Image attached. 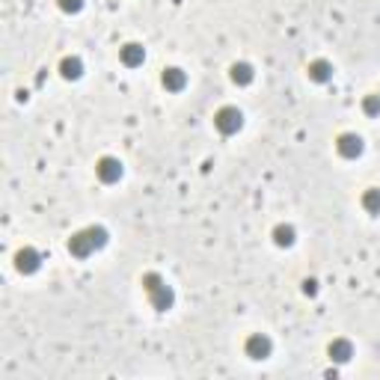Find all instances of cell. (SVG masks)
<instances>
[{
  "label": "cell",
  "instance_id": "obj_3",
  "mask_svg": "<svg viewBox=\"0 0 380 380\" xmlns=\"http://www.w3.org/2000/svg\"><path fill=\"white\" fill-rule=\"evenodd\" d=\"M339 149L345 152V155H354V152H360V137H342V143H339Z\"/></svg>",
  "mask_w": 380,
  "mask_h": 380
},
{
  "label": "cell",
  "instance_id": "obj_2",
  "mask_svg": "<svg viewBox=\"0 0 380 380\" xmlns=\"http://www.w3.org/2000/svg\"><path fill=\"white\" fill-rule=\"evenodd\" d=\"M267 350H270V345H267V339H259V336H256V339L250 342V354H253L256 360H259V357H264Z\"/></svg>",
  "mask_w": 380,
  "mask_h": 380
},
{
  "label": "cell",
  "instance_id": "obj_6",
  "mask_svg": "<svg viewBox=\"0 0 380 380\" xmlns=\"http://www.w3.org/2000/svg\"><path fill=\"white\" fill-rule=\"evenodd\" d=\"M232 77H235V80H250V77H253V74H250V66H235V69H232Z\"/></svg>",
  "mask_w": 380,
  "mask_h": 380
},
{
  "label": "cell",
  "instance_id": "obj_8",
  "mask_svg": "<svg viewBox=\"0 0 380 380\" xmlns=\"http://www.w3.org/2000/svg\"><path fill=\"white\" fill-rule=\"evenodd\" d=\"M134 48H137V45H128V51H125V60H128V63H134V60L143 57V51H134Z\"/></svg>",
  "mask_w": 380,
  "mask_h": 380
},
{
  "label": "cell",
  "instance_id": "obj_1",
  "mask_svg": "<svg viewBox=\"0 0 380 380\" xmlns=\"http://www.w3.org/2000/svg\"><path fill=\"white\" fill-rule=\"evenodd\" d=\"M217 125L223 128L226 134H229V131H238V128H241V113H238L235 107H223V110L217 113Z\"/></svg>",
  "mask_w": 380,
  "mask_h": 380
},
{
  "label": "cell",
  "instance_id": "obj_4",
  "mask_svg": "<svg viewBox=\"0 0 380 380\" xmlns=\"http://www.w3.org/2000/svg\"><path fill=\"white\" fill-rule=\"evenodd\" d=\"M122 170H119V164L116 160H101V175L104 178H116Z\"/></svg>",
  "mask_w": 380,
  "mask_h": 380
},
{
  "label": "cell",
  "instance_id": "obj_5",
  "mask_svg": "<svg viewBox=\"0 0 380 380\" xmlns=\"http://www.w3.org/2000/svg\"><path fill=\"white\" fill-rule=\"evenodd\" d=\"M164 84H170V87H181V74H178V69L167 71V74H164Z\"/></svg>",
  "mask_w": 380,
  "mask_h": 380
},
{
  "label": "cell",
  "instance_id": "obj_9",
  "mask_svg": "<svg viewBox=\"0 0 380 380\" xmlns=\"http://www.w3.org/2000/svg\"><path fill=\"white\" fill-rule=\"evenodd\" d=\"M368 205H371V208H380V196H377V193H368Z\"/></svg>",
  "mask_w": 380,
  "mask_h": 380
},
{
  "label": "cell",
  "instance_id": "obj_7",
  "mask_svg": "<svg viewBox=\"0 0 380 380\" xmlns=\"http://www.w3.org/2000/svg\"><path fill=\"white\" fill-rule=\"evenodd\" d=\"M312 77L324 80V77H327V66H324V63H315V66H312Z\"/></svg>",
  "mask_w": 380,
  "mask_h": 380
}]
</instances>
